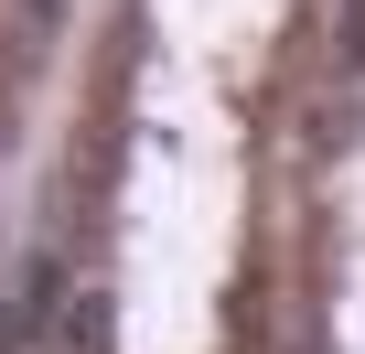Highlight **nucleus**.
Returning a JSON list of instances; mask_svg holds the SVG:
<instances>
[{"label": "nucleus", "instance_id": "nucleus-1", "mask_svg": "<svg viewBox=\"0 0 365 354\" xmlns=\"http://www.w3.org/2000/svg\"><path fill=\"white\" fill-rule=\"evenodd\" d=\"M108 333H118V301L108 290H76L65 301V354H108Z\"/></svg>", "mask_w": 365, "mask_h": 354}, {"label": "nucleus", "instance_id": "nucleus-2", "mask_svg": "<svg viewBox=\"0 0 365 354\" xmlns=\"http://www.w3.org/2000/svg\"><path fill=\"white\" fill-rule=\"evenodd\" d=\"M22 333H33V311H0V354H22Z\"/></svg>", "mask_w": 365, "mask_h": 354}]
</instances>
